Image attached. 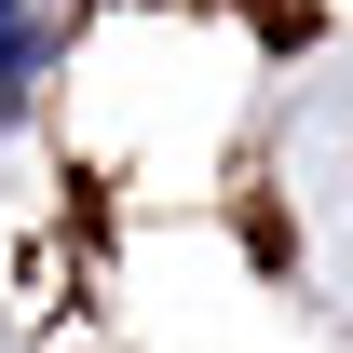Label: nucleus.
I'll use <instances>...</instances> for the list:
<instances>
[{
	"mask_svg": "<svg viewBox=\"0 0 353 353\" xmlns=\"http://www.w3.org/2000/svg\"><path fill=\"white\" fill-rule=\"evenodd\" d=\"M28 68H41V14H28V0H0V82H28Z\"/></svg>",
	"mask_w": 353,
	"mask_h": 353,
	"instance_id": "nucleus-1",
	"label": "nucleus"
}]
</instances>
